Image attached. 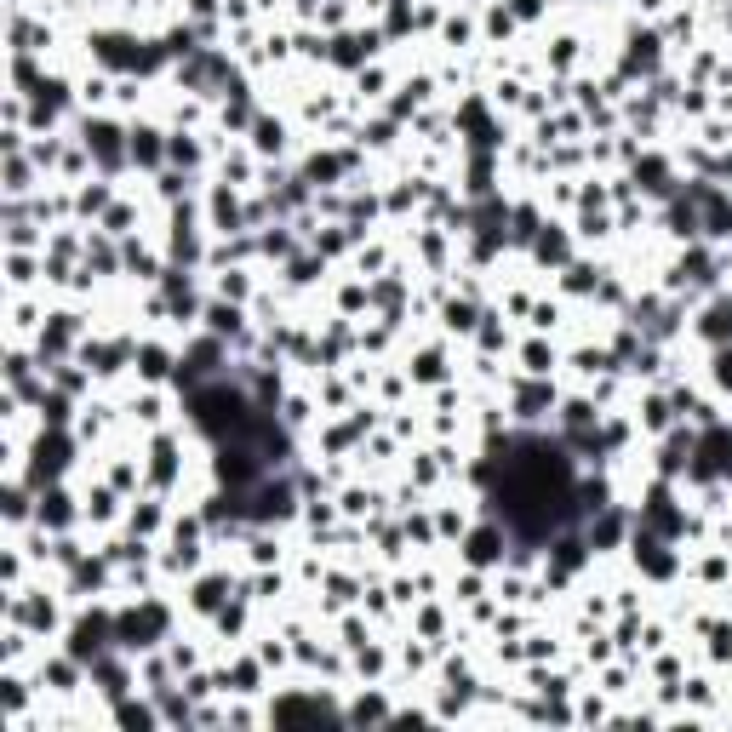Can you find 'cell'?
Listing matches in <instances>:
<instances>
[{
    "instance_id": "obj_1",
    "label": "cell",
    "mask_w": 732,
    "mask_h": 732,
    "mask_svg": "<svg viewBox=\"0 0 732 732\" xmlns=\"http://www.w3.org/2000/svg\"><path fill=\"white\" fill-rule=\"evenodd\" d=\"M103 635H109V624L103 618H92V624H75V641H69V653L86 664V658H97L103 653Z\"/></svg>"
},
{
    "instance_id": "obj_2",
    "label": "cell",
    "mask_w": 732,
    "mask_h": 732,
    "mask_svg": "<svg viewBox=\"0 0 732 732\" xmlns=\"http://www.w3.org/2000/svg\"><path fill=\"white\" fill-rule=\"evenodd\" d=\"M303 715H332L327 704H309V698H281L275 704V721H303Z\"/></svg>"
},
{
    "instance_id": "obj_3",
    "label": "cell",
    "mask_w": 732,
    "mask_h": 732,
    "mask_svg": "<svg viewBox=\"0 0 732 732\" xmlns=\"http://www.w3.org/2000/svg\"><path fill=\"white\" fill-rule=\"evenodd\" d=\"M115 715H121V721H126V727H143V721H155V715H149V709H138V704H121Z\"/></svg>"
},
{
    "instance_id": "obj_4",
    "label": "cell",
    "mask_w": 732,
    "mask_h": 732,
    "mask_svg": "<svg viewBox=\"0 0 732 732\" xmlns=\"http://www.w3.org/2000/svg\"><path fill=\"white\" fill-rule=\"evenodd\" d=\"M23 618H29V624H52V607H46V601H29Z\"/></svg>"
},
{
    "instance_id": "obj_5",
    "label": "cell",
    "mask_w": 732,
    "mask_h": 732,
    "mask_svg": "<svg viewBox=\"0 0 732 732\" xmlns=\"http://www.w3.org/2000/svg\"><path fill=\"white\" fill-rule=\"evenodd\" d=\"M492 544H498L492 532H481V538H475V549H469V555H475V561H492Z\"/></svg>"
}]
</instances>
